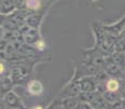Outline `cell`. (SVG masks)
<instances>
[{"mask_svg":"<svg viewBox=\"0 0 125 109\" xmlns=\"http://www.w3.org/2000/svg\"><path fill=\"white\" fill-rule=\"evenodd\" d=\"M98 83L94 76H84L78 82L81 93H95L98 91Z\"/></svg>","mask_w":125,"mask_h":109,"instance_id":"1","label":"cell"},{"mask_svg":"<svg viewBox=\"0 0 125 109\" xmlns=\"http://www.w3.org/2000/svg\"><path fill=\"white\" fill-rule=\"evenodd\" d=\"M4 101L6 104L11 108H14V109H25L24 105L21 101L20 97L16 95L14 92H9L6 96H4Z\"/></svg>","mask_w":125,"mask_h":109,"instance_id":"2","label":"cell"},{"mask_svg":"<svg viewBox=\"0 0 125 109\" xmlns=\"http://www.w3.org/2000/svg\"><path fill=\"white\" fill-rule=\"evenodd\" d=\"M27 92L30 95L33 96H39L44 92V85L40 81L37 80H32L31 82H28L27 84Z\"/></svg>","mask_w":125,"mask_h":109,"instance_id":"3","label":"cell"},{"mask_svg":"<svg viewBox=\"0 0 125 109\" xmlns=\"http://www.w3.org/2000/svg\"><path fill=\"white\" fill-rule=\"evenodd\" d=\"M24 39L27 44H33V43L35 44L36 42H38L40 38L37 28H28L24 34Z\"/></svg>","mask_w":125,"mask_h":109,"instance_id":"4","label":"cell"},{"mask_svg":"<svg viewBox=\"0 0 125 109\" xmlns=\"http://www.w3.org/2000/svg\"><path fill=\"white\" fill-rule=\"evenodd\" d=\"M105 91L110 92V93H117L120 89V82L115 77H111L105 82Z\"/></svg>","mask_w":125,"mask_h":109,"instance_id":"5","label":"cell"},{"mask_svg":"<svg viewBox=\"0 0 125 109\" xmlns=\"http://www.w3.org/2000/svg\"><path fill=\"white\" fill-rule=\"evenodd\" d=\"M15 9V1L14 0H2L1 13L8 14Z\"/></svg>","mask_w":125,"mask_h":109,"instance_id":"6","label":"cell"},{"mask_svg":"<svg viewBox=\"0 0 125 109\" xmlns=\"http://www.w3.org/2000/svg\"><path fill=\"white\" fill-rule=\"evenodd\" d=\"M107 72H108V74H109V75H112V76L120 77L122 75V72H121V69H120V65L116 64L115 62H111V63L108 64Z\"/></svg>","mask_w":125,"mask_h":109,"instance_id":"7","label":"cell"},{"mask_svg":"<svg viewBox=\"0 0 125 109\" xmlns=\"http://www.w3.org/2000/svg\"><path fill=\"white\" fill-rule=\"evenodd\" d=\"M80 101L81 100H78V99L75 97H68L66 99H64L62 105L64 106L65 109H77L81 104Z\"/></svg>","mask_w":125,"mask_h":109,"instance_id":"8","label":"cell"},{"mask_svg":"<svg viewBox=\"0 0 125 109\" xmlns=\"http://www.w3.org/2000/svg\"><path fill=\"white\" fill-rule=\"evenodd\" d=\"M25 7L28 10L37 11L42 8V1L40 0H25Z\"/></svg>","mask_w":125,"mask_h":109,"instance_id":"9","label":"cell"},{"mask_svg":"<svg viewBox=\"0 0 125 109\" xmlns=\"http://www.w3.org/2000/svg\"><path fill=\"white\" fill-rule=\"evenodd\" d=\"M40 16L39 15H31L26 19V23L31 28H36L40 23Z\"/></svg>","mask_w":125,"mask_h":109,"instance_id":"10","label":"cell"},{"mask_svg":"<svg viewBox=\"0 0 125 109\" xmlns=\"http://www.w3.org/2000/svg\"><path fill=\"white\" fill-rule=\"evenodd\" d=\"M12 81L13 82H19L20 80H22L23 73H22V69L21 68H14L12 70Z\"/></svg>","mask_w":125,"mask_h":109,"instance_id":"11","label":"cell"},{"mask_svg":"<svg viewBox=\"0 0 125 109\" xmlns=\"http://www.w3.org/2000/svg\"><path fill=\"white\" fill-rule=\"evenodd\" d=\"M117 57H115V55H114V57H113V62H115L116 64H122L123 62L125 61V56L123 55V52H117L116 54Z\"/></svg>","mask_w":125,"mask_h":109,"instance_id":"12","label":"cell"},{"mask_svg":"<svg viewBox=\"0 0 125 109\" xmlns=\"http://www.w3.org/2000/svg\"><path fill=\"white\" fill-rule=\"evenodd\" d=\"M35 47L37 48L38 50H44L45 48H46V44H45L44 40H42V38H40V39L38 40V42H36V43H35Z\"/></svg>","mask_w":125,"mask_h":109,"instance_id":"13","label":"cell"},{"mask_svg":"<svg viewBox=\"0 0 125 109\" xmlns=\"http://www.w3.org/2000/svg\"><path fill=\"white\" fill-rule=\"evenodd\" d=\"M116 48H119V49H117V52L125 51V42L124 40H121V42L117 43L116 44Z\"/></svg>","mask_w":125,"mask_h":109,"instance_id":"14","label":"cell"},{"mask_svg":"<svg viewBox=\"0 0 125 109\" xmlns=\"http://www.w3.org/2000/svg\"><path fill=\"white\" fill-rule=\"evenodd\" d=\"M77 109H95L89 103H81Z\"/></svg>","mask_w":125,"mask_h":109,"instance_id":"15","label":"cell"},{"mask_svg":"<svg viewBox=\"0 0 125 109\" xmlns=\"http://www.w3.org/2000/svg\"><path fill=\"white\" fill-rule=\"evenodd\" d=\"M4 69H6V65H4V63L1 62V74L4 73Z\"/></svg>","mask_w":125,"mask_h":109,"instance_id":"16","label":"cell"},{"mask_svg":"<svg viewBox=\"0 0 125 109\" xmlns=\"http://www.w3.org/2000/svg\"><path fill=\"white\" fill-rule=\"evenodd\" d=\"M31 109H44L42 107V106H35V107H33V108H31Z\"/></svg>","mask_w":125,"mask_h":109,"instance_id":"17","label":"cell"},{"mask_svg":"<svg viewBox=\"0 0 125 109\" xmlns=\"http://www.w3.org/2000/svg\"><path fill=\"white\" fill-rule=\"evenodd\" d=\"M122 106H123V109H125V101H123V104H122Z\"/></svg>","mask_w":125,"mask_h":109,"instance_id":"18","label":"cell"},{"mask_svg":"<svg viewBox=\"0 0 125 109\" xmlns=\"http://www.w3.org/2000/svg\"><path fill=\"white\" fill-rule=\"evenodd\" d=\"M124 71H125V69H124Z\"/></svg>","mask_w":125,"mask_h":109,"instance_id":"19","label":"cell"}]
</instances>
